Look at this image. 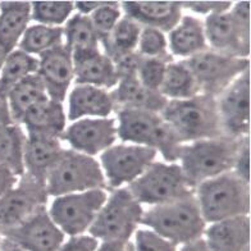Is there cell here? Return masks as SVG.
Segmentation results:
<instances>
[{
	"instance_id": "1",
	"label": "cell",
	"mask_w": 251,
	"mask_h": 251,
	"mask_svg": "<svg viewBox=\"0 0 251 251\" xmlns=\"http://www.w3.org/2000/svg\"><path fill=\"white\" fill-rule=\"evenodd\" d=\"M117 112V136L123 144L145 146L162 155L165 163H178L185 145L160 113L140 109Z\"/></svg>"
},
{
	"instance_id": "2",
	"label": "cell",
	"mask_w": 251,
	"mask_h": 251,
	"mask_svg": "<svg viewBox=\"0 0 251 251\" xmlns=\"http://www.w3.org/2000/svg\"><path fill=\"white\" fill-rule=\"evenodd\" d=\"M141 225L178 248L201 238L206 228L194 191L171 202L144 210Z\"/></svg>"
},
{
	"instance_id": "3",
	"label": "cell",
	"mask_w": 251,
	"mask_h": 251,
	"mask_svg": "<svg viewBox=\"0 0 251 251\" xmlns=\"http://www.w3.org/2000/svg\"><path fill=\"white\" fill-rule=\"evenodd\" d=\"M242 139L223 135L182 146L178 164L188 187L195 190L202 182L231 172Z\"/></svg>"
},
{
	"instance_id": "4",
	"label": "cell",
	"mask_w": 251,
	"mask_h": 251,
	"mask_svg": "<svg viewBox=\"0 0 251 251\" xmlns=\"http://www.w3.org/2000/svg\"><path fill=\"white\" fill-rule=\"evenodd\" d=\"M160 116L175 129L183 144L225 135L217 99L204 94L186 100H168Z\"/></svg>"
},
{
	"instance_id": "5",
	"label": "cell",
	"mask_w": 251,
	"mask_h": 251,
	"mask_svg": "<svg viewBox=\"0 0 251 251\" xmlns=\"http://www.w3.org/2000/svg\"><path fill=\"white\" fill-rule=\"evenodd\" d=\"M194 192L206 225L250 215V183L232 171L202 182Z\"/></svg>"
},
{
	"instance_id": "6",
	"label": "cell",
	"mask_w": 251,
	"mask_h": 251,
	"mask_svg": "<svg viewBox=\"0 0 251 251\" xmlns=\"http://www.w3.org/2000/svg\"><path fill=\"white\" fill-rule=\"evenodd\" d=\"M144 208L127 187L112 190L96 215L89 235L99 242H126L141 225Z\"/></svg>"
},
{
	"instance_id": "7",
	"label": "cell",
	"mask_w": 251,
	"mask_h": 251,
	"mask_svg": "<svg viewBox=\"0 0 251 251\" xmlns=\"http://www.w3.org/2000/svg\"><path fill=\"white\" fill-rule=\"evenodd\" d=\"M48 195L51 198L90 191L106 190L100 163L93 156L64 149L45 181Z\"/></svg>"
},
{
	"instance_id": "8",
	"label": "cell",
	"mask_w": 251,
	"mask_h": 251,
	"mask_svg": "<svg viewBox=\"0 0 251 251\" xmlns=\"http://www.w3.org/2000/svg\"><path fill=\"white\" fill-rule=\"evenodd\" d=\"M127 188L140 204L148 206L167 204L194 191L178 163L156 160Z\"/></svg>"
},
{
	"instance_id": "9",
	"label": "cell",
	"mask_w": 251,
	"mask_h": 251,
	"mask_svg": "<svg viewBox=\"0 0 251 251\" xmlns=\"http://www.w3.org/2000/svg\"><path fill=\"white\" fill-rule=\"evenodd\" d=\"M106 198L108 192L104 188L58 196L48 212L66 237L85 235L89 233Z\"/></svg>"
},
{
	"instance_id": "10",
	"label": "cell",
	"mask_w": 251,
	"mask_h": 251,
	"mask_svg": "<svg viewBox=\"0 0 251 251\" xmlns=\"http://www.w3.org/2000/svg\"><path fill=\"white\" fill-rule=\"evenodd\" d=\"M182 62L195 77L199 93L215 99L245 71L250 70V59L223 55L210 49Z\"/></svg>"
},
{
	"instance_id": "11",
	"label": "cell",
	"mask_w": 251,
	"mask_h": 251,
	"mask_svg": "<svg viewBox=\"0 0 251 251\" xmlns=\"http://www.w3.org/2000/svg\"><path fill=\"white\" fill-rule=\"evenodd\" d=\"M158 152L145 146L117 144L100 154V167L106 188L117 190L131 185L156 160Z\"/></svg>"
},
{
	"instance_id": "12",
	"label": "cell",
	"mask_w": 251,
	"mask_h": 251,
	"mask_svg": "<svg viewBox=\"0 0 251 251\" xmlns=\"http://www.w3.org/2000/svg\"><path fill=\"white\" fill-rule=\"evenodd\" d=\"M0 237L13 242L24 251H58L66 240L47 206L39 209L20 225L1 231Z\"/></svg>"
},
{
	"instance_id": "13",
	"label": "cell",
	"mask_w": 251,
	"mask_h": 251,
	"mask_svg": "<svg viewBox=\"0 0 251 251\" xmlns=\"http://www.w3.org/2000/svg\"><path fill=\"white\" fill-rule=\"evenodd\" d=\"M219 119L226 136L235 139L250 133V70L245 71L217 98Z\"/></svg>"
},
{
	"instance_id": "14",
	"label": "cell",
	"mask_w": 251,
	"mask_h": 251,
	"mask_svg": "<svg viewBox=\"0 0 251 251\" xmlns=\"http://www.w3.org/2000/svg\"><path fill=\"white\" fill-rule=\"evenodd\" d=\"M48 199L45 185L27 175L21 176L17 185L0 199V232L20 225L47 206Z\"/></svg>"
},
{
	"instance_id": "15",
	"label": "cell",
	"mask_w": 251,
	"mask_h": 251,
	"mask_svg": "<svg viewBox=\"0 0 251 251\" xmlns=\"http://www.w3.org/2000/svg\"><path fill=\"white\" fill-rule=\"evenodd\" d=\"M59 139L67 142L71 150L95 158L116 145L117 122L110 117L78 119L67 126Z\"/></svg>"
},
{
	"instance_id": "16",
	"label": "cell",
	"mask_w": 251,
	"mask_h": 251,
	"mask_svg": "<svg viewBox=\"0 0 251 251\" xmlns=\"http://www.w3.org/2000/svg\"><path fill=\"white\" fill-rule=\"evenodd\" d=\"M37 76L43 81L48 98L64 102L75 81V63L72 53L63 44L37 58Z\"/></svg>"
},
{
	"instance_id": "17",
	"label": "cell",
	"mask_w": 251,
	"mask_h": 251,
	"mask_svg": "<svg viewBox=\"0 0 251 251\" xmlns=\"http://www.w3.org/2000/svg\"><path fill=\"white\" fill-rule=\"evenodd\" d=\"M202 22L209 49L223 55L249 59L250 37L245 36L240 31L229 10L205 17Z\"/></svg>"
},
{
	"instance_id": "18",
	"label": "cell",
	"mask_w": 251,
	"mask_h": 251,
	"mask_svg": "<svg viewBox=\"0 0 251 251\" xmlns=\"http://www.w3.org/2000/svg\"><path fill=\"white\" fill-rule=\"evenodd\" d=\"M121 9L141 27L156 28L164 33L172 30L183 16L181 1H122Z\"/></svg>"
},
{
	"instance_id": "19",
	"label": "cell",
	"mask_w": 251,
	"mask_h": 251,
	"mask_svg": "<svg viewBox=\"0 0 251 251\" xmlns=\"http://www.w3.org/2000/svg\"><path fill=\"white\" fill-rule=\"evenodd\" d=\"M64 150L60 139L26 135L24 146V175L45 185L47 177Z\"/></svg>"
},
{
	"instance_id": "20",
	"label": "cell",
	"mask_w": 251,
	"mask_h": 251,
	"mask_svg": "<svg viewBox=\"0 0 251 251\" xmlns=\"http://www.w3.org/2000/svg\"><path fill=\"white\" fill-rule=\"evenodd\" d=\"M67 121L83 118H108L114 112L110 91L89 85H75L67 95Z\"/></svg>"
},
{
	"instance_id": "21",
	"label": "cell",
	"mask_w": 251,
	"mask_h": 251,
	"mask_svg": "<svg viewBox=\"0 0 251 251\" xmlns=\"http://www.w3.org/2000/svg\"><path fill=\"white\" fill-rule=\"evenodd\" d=\"M202 240L210 251L250 250V215L206 225Z\"/></svg>"
},
{
	"instance_id": "22",
	"label": "cell",
	"mask_w": 251,
	"mask_h": 251,
	"mask_svg": "<svg viewBox=\"0 0 251 251\" xmlns=\"http://www.w3.org/2000/svg\"><path fill=\"white\" fill-rule=\"evenodd\" d=\"M75 63L76 85H89L104 90H113L119 82L114 63L109 56L100 51L72 55Z\"/></svg>"
},
{
	"instance_id": "23",
	"label": "cell",
	"mask_w": 251,
	"mask_h": 251,
	"mask_svg": "<svg viewBox=\"0 0 251 251\" xmlns=\"http://www.w3.org/2000/svg\"><path fill=\"white\" fill-rule=\"evenodd\" d=\"M167 40L171 55L181 60L190 59L209 49L204 22L194 14L182 16L178 24L168 32Z\"/></svg>"
},
{
	"instance_id": "24",
	"label": "cell",
	"mask_w": 251,
	"mask_h": 251,
	"mask_svg": "<svg viewBox=\"0 0 251 251\" xmlns=\"http://www.w3.org/2000/svg\"><path fill=\"white\" fill-rule=\"evenodd\" d=\"M67 122V113L63 102L47 98L25 114L21 127L26 135H41L59 139L66 129Z\"/></svg>"
},
{
	"instance_id": "25",
	"label": "cell",
	"mask_w": 251,
	"mask_h": 251,
	"mask_svg": "<svg viewBox=\"0 0 251 251\" xmlns=\"http://www.w3.org/2000/svg\"><path fill=\"white\" fill-rule=\"evenodd\" d=\"M114 110L140 109L162 113L168 100L158 91L146 89L137 77L119 79L117 86L110 91Z\"/></svg>"
},
{
	"instance_id": "26",
	"label": "cell",
	"mask_w": 251,
	"mask_h": 251,
	"mask_svg": "<svg viewBox=\"0 0 251 251\" xmlns=\"http://www.w3.org/2000/svg\"><path fill=\"white\" fill-rule=\"evenodd\" d=\"M31 21V1H0V41L16 50Z\"/></svg>"
},
{
	"instance_id": "27",
	"label": "cell",
	"mask_w": 251,
	"mask_h": 251,
	"mask_svg": "<svg viewBox=\"0 0 251 251\" xmlns=\"http://www.w3.org/2000/svg\"><path fill=\"white\" fill-rule=\"evenodd\" d=\"M47 98V90L37 73L22 79L10 90L7 96V105L12 122L21 126L25 114Z\"/></svg>"
},
{
	"instance_id": "28",
	"label": "cell",
	"mask_w": 251,
	"mask_h": 251,
	"mask_svg": "<svg viewBox=\"0 0 251 251\" xmlns=\"http://www.w3.org/2000/svg\"><path fill=\"white\" fill-rule=\"evenodd\" d=\"M159 93L167 100H186L200 94L195 77L182 60L167 64Z\"/></svg>"
},
{
	"instance_id": "29",
	"label": "cell",
	"mask_w": 251,
	"mask_h": 251,
	"mask_svg": "<svg viewBox=\"0 0 251 251\" xmlns=\"http://www.w3.org/2000/svg\"><path fill=\"white\" fill-rule=\"evenodd\" d=\"M63 40L72 55L100 50L99 37L89 16L75 13L63 26Z\"/></svg>"
},
{
	"instance_id": "30",
	"label": "cell",
	"mask_w": 251,
	"mask_h": 251,
	"mask_svg": "<svg viewBox=\"0 0 251 251\" xmlns=\"http://www.w3.org/2000/svg\"><path fill=\"white\" fill-rule=\"evenodd\" d=\"M26 133L20 125H0V164L18 177L24 176V146Z\"/></svg>"
},
{
	"instance_id": "31",
	"label": "cell",
	"mask_w": 251,
	"mask_h": 251,
	"mask_svg": "<svg viewBox=\"0 0 251 251\" xmlns=\"http://www.w3.org/2000/svg\"><path fill=\"white\" fill-rule=\"evenodd\" d=\"M37 67L39 59L36 56L26 54L20 49L13 50L0 71V100L7 101L10 90L26 77L37 73Z\"/></svg>"
},
{
	"instance_id": "32",
	"label": "cell",
	"mask_w": 251,
	"mask_h": 251,
	"mask_svg": "<svg viewBox=\"0 0 251 251\" xmlns=\"http://www.w3.org/2000/svg\"><path fill=\"white\" fill-rule=\"evenodd\" d=\"M141 28L139 24L123 14L108 39L100 44L104 50L102 53L113 60L123 54L136 51Z\"/></svg>"
},
{
	"instance_id": "33",
	"label": "cell",
	"mask_w": 251,
	"mask_h": 251,
	"mask_svg": "<svg viewBox=\"0 0 251 251\" xmlns=\"http://www.w3.org/2000/svg\"><path fill=\"white\" fill-rule=\"evenodd\" d=\"M64 44L63 27H51L33 24L27 27L17 49L39 58L41 54Z\"/></svg>"
},
{
	"instance_id": "34",
	"label": "cell",
	"mask_w": 251,
	"mask_h": 251,
	"mask_svg": "<svg viewBox=\"0 0 251 251\" xmlns=\"http://www.w3.org/2000/svg\"><path fill=\"white\" fill-rule=\"evenodd\" d=\"M73 12V1H31V18L35 24L63 27Z\"/></svg>"
},
{
	"instance_id": "35",
	"label": "cell",
	"mask_w": 251,
	"mask_h": 251,
	"mask_svg": "<svg viewBox=\"0 0 251 251\" xmlns=\"http://www.w3.org/2000/svg\"><path fill=\"white\" fill-rule=\"evenodd\" d=\"M136 51L142 58H152V59H162L167 63L175 60L169 53L168 40L167 35L156 28L142 27L139 37V44Z\"/></svg>"
},
{
	"instance_id": "36",
	"label": "cell",
	"mask_w": 251,
	"mask_h": 251,
	"mask_svg": "<svg viewBox=\"0 0 251 251\" xmlns=\"http://www.w3.org/2000/svg\"><path fill=\"white\" fill-rule=\"evenodd\" d=\"M122 16L121 3L118 1H105L101 7L90 14V21H91L96 35L99 37L100 44L108 39V36L114 30V27L117 26Z\"/></svg>"
},
{
	"instance_id": "37",
	"label": "cell",
	"mask_w": 251,
	"mask_h": 251,
	"mask_svg": "<svg viewBox=\"0 0 251 251\" xmlns=\"http://www.w3.org/2000/svg\"><path fill=\"white\" fill-rule=\"evenodd\" d=\"M131 251H178V246L159 236L149 228H137L131 244Z\"/></svg>"
},
{
	"instance_id": "38",
	"label": "cell",
	"mask_w": 251,
	"mask_h": 251,
	"mask_svg": "<svg viewBox=\"0 0 251 251\" xmlns=\"http://www.w3.org/2000/svg\"><path fill=\"white\" fill-rule=\"evenodd\" d=\"M168 63L162 59H152V58H142L137 71V78L146 89L158 91L162 86L164 78L165 68Z\"/></svg>"
},
{
	"instance_id": "39",
	"label": "cell",
	"mask_w": 251,
	"mask_h": 251,
	"mask_svg": "<svg viewBox=\"0 0 251 251\" xmlns=\"http://www.w3.org/2000/svg\"><path fill=\"white\" fill-rule=\"evenodd\" d=\"M182 8L188 9L192 13L199 16H213V14L226 13L231 9L233 1H221V0H191V1H181Z\"/></svg>"
},
{
	"instance_id": "40",
	"label": "cell",
	"mask_w": 251,
	"mask_h": 251,
	"mask_svg": "<svg viewBox=\"0 0 251 251\" xmlns=\"http://www.w3.org/2000/svg\"><path fill=\"white\" fill-rule=\"evenodd\" d=\"M232 172L242 181L250 183V137L249 136L241 140Z\"/></svg>"
},
{
	"instance_id": "41",
	"label": "cell",
	"mask_w": 251,
	"mask_h": 251,
	"mask_svg": "<svg viewBox=\"0 0 251 251\" xmlns=\"http://www.w3.org/2000/svg\"><path fill=\"white\" fill-rule=\"evenodd\" d=\"M141 59L142 56L137 51L123 54L116 59H113L118 78L123 79L128 77H137V71H139Z\"/></svg>"
},
{
	"instance_id": "42",
	"label": "cell",
	"mask_w": 251,
	"mask_h": 251,
	"mask_svg": "<svg viewBox=\"0 0 251 251\" xmlns=\"http://www.w3.org/2000/svg\"><path fill=\"white\" fill-rule=\"evenodd\" d=\"M100 242L89 233L66 237L58 251H96Z\"/></svg>"
},
{
	"instance_id": "43",
	"label": "cell",
	"mask_w": 251,
	"mask_h": 251,
	"mask_svg": "<svg viewBox=\"0 0 251 251\" xmlns=\"http://www.w3.org/2000/svg\"><path fill=\"white\" fill-rule=\"evenodd\" d=\"M18 179H20V177L16 173L12 172L7 167L0 164V199L17 185Z\"/></svg>"
},
{
	"instance_id": "44",
	"label": "cell",
	"mask_w": 251,
	"mask_h": 251,
	"mask_svg": "<svg viewBox=\"0 0 251 251\" xmlns=\"http://www.w3.org/2000/svg\"><path fill=\"white\" fill-rule=\"evenodd\" d=\"M73 3H75V10H77V13L90 16L98 8L101 7L105 1L100 0V1H73Z\"/></svg>"
},
{
	"instance_id": "45",
	"label": "cell",
	"mask_w": 251,
	"mask_h": 251,
	"mask_svg": "<svg viewBox=\"0 0 251 251\" xmlns=\"http://www.w3.org/2000/svg\"><path fill=\"white\" fill-rule=\"evenodd\" d=\"M96 251H131V244L126 242H100Z\"/></svg>"
},
{
	"instance_id": "46",
	"label": "cell",
	"mask_w": 251,
	"mask_h": 251,
	"mask_svg": "<svg viewBox=\"0 0 251 251\" xmlns=\"http://www.w3.org/2000/svg\"><path fill=\"white\" fill-rule=\"evenodd\" d=\"M178 251H210V249L206 246V244H205V241L201 237L194 242L182 245V246L178 248Z\"/></svg>"
},
{
	"instance_id": "47",
	"label": "cell",
	"mask_w": 251,
	"mask_h": 251,
	"mask_svg": "<svg viewBox=\"0 0 251 251\" xmlns=\"http://www.w3.org/2000/svg\"><path fill=\"white\" fill-rule=\"evenodd\" d=\"M3 123H13L12 119H10L9 110H8L7 101L4 100H0V125Z\"/></svg>"
},
{
	"instance_id": "48",
	"label": "cell",
	"mask_w": 251,
	"mask_h": 251,
	"mask_svg": "<svg viewBox=\"0 0 251 251\" xmlns=\"http://www.w3.org/2000/svg\"><path fill=\"white\" fill-rule=\"evenodd\" d=\"M0 251H24L22 249H20L17 245H14L13 242L8 241L5 238H1L0 241Z\"/></svg>"
},
{
	"instance_id": "49",
	"label": "cell",
	"mask_w": 251,
	"mask_h": 251,
	"mask_svg": "<svg viewBox=\"0 0 251 251\" xmlns=\"http://www.w3.org/2000/svg\"><path fill=\"white\" fill-rule=\"evenodd\" d=\"M10 53H12V51H10L5 45L0 41V71H1V68H3L4 63H5V60H7L8 55H9Z\"/></svg>"
},
{
	"instance_id": "50",
	"label": "cell",
	"mask_w": 251,
	"mask_h": 251,
	"mask_svg": "<svg viewBox=\"0 0 251 251\" xmlns=\"http://www.w3.org/2000/svg\"><path fill=\"white\" fill-rule=\"evenodd\" d=\"M0 241H1V237H0Z\"/></svg>"
},
{
	"instance_id": "51",
	"label": "cell",
	"mask_w": 251,
	"mask_h": 251,
	"mask_svg": "<svg viewBox=\"0 0 251 251\" xmlns=\"http://www.w3.org/2000/svg\"><path fill=\"white\" fill-rule=\"evenodd\" d=\"M249 251H250V250H249Z\"/></svg>"
}]
</instances>
